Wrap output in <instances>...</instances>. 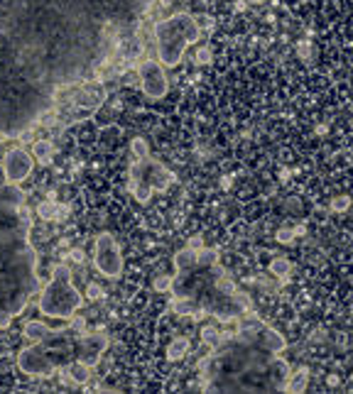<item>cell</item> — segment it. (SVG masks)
<instances>
[{"mask_svg":"<svg viewBox=\"0 0 353 394\" xmlns=\"http://www.w3.org/2000/svg\"><path fill=\"white\" fill-rule=\"evenodd\" d=\"M157 0H0V140L59 128L62 98L118 73L116 57Z\"/></svg>","mask_w":353,"mask_h":394,"instance_id":"cell-1","label":"cell"},{"mask_svg":"<svg viewBox=\"0 0 353 394\" xmlns=\"http://www.w3.org/2000/svg\"><path fill=\"white\" fill-rule=\"evenodd\" d=\"M37 260L27 194L5 179L0 164V330L25 311L32 296H39Z\"/></svg>","mask_w":353,"mask_h":394,"instance_id":"cell-2","label":"cell"},{"mask_svg":"<svg viewBox=\"0 0 353 394\" xmlns=\"http://www.w3.org/2000/svg\"><path fill=\"white\" fill-rule=\"evenodd\" d=\"M155 44H157V59L164 69L179 64L184 49L201 39V25L189 12H174L167 20H159L152 25Z\"/></svg>","mask_w":353,"mask_h":394,"instance_id":"cell-3","label":"cell"},{"mask_svg":"<svg viewBox=\"0 0 353 394\" xmlns=\"http://www.w3.org/2000/svg\"><path fill=\"white\" fill-rule=\"evenodd\" d=\"M83 296L78 294V289L71 282V267L67 262H62L52 279L42 287L39 291V314L49 316V319H62V321H71L78 309L83 306Z\"/></svg>","mask_w":353,"mask_h":394,"instance_id":"cell-4","label":"cell"},{"mask_svg":"<svg viewBox=\"0 0 353 394\" xmlns=\"http://www.w3.org/2000/svg\"><path fill=\"white\" fill-rule=\"evenodd\" d=\"M93 264L108 279H116L123 272V255H120V248H118V240H116L113 233H101L96 238V243H93Z\"/></svg>","mask_w":353,"mask_h":394,"instance_id":"cell-5","label":"cell"},{"mask_svg":"<svg viewBox=\"0 0 353 394\" xmlns=\"http://www.w3.org/2000/svg\"><path fill=\"white\" fill-rule=\"evenodd\" d=\"M138 73H140V86L142 93L147 98H164L169 91V81L164 73V66L157 59H142L138 64Z\"/></svg>","mask_w":353,"mask_h":394,"instance_id":"cell-6","label":"cell"},{"mask_svg":"<svg viewBox=\"0 0 353 394\" xmlns=\"http://www.w3.org/2000/svg\"><path fill=\"white\" fill-rule=\"evenodd\" d=\"M0 164H2L5 179H7L10 184H22V181L32 174V169H35V157H32L30 149L15 147V149H10V152L2 157Z\"/></svg>","mask_w":353,"mask_h":394,"instance_id":"cell-7","label":"cell"},{"mask_svg":"<svg viewBox=\"0 0 353 394\" xmlns=\"http://www.w3.org/2000/svg\"><path fill=\"white\" fill-rule=\"evenodd\" d=\"M17 367L30 377H52L57 372L54 362L49 360V355L37 343L32 348H25V350L17 353Z\"/></svg>","mask_w":353,"mask_h":394,"instance_id":"cell-8","label":"cell"},{"mask_svg":"<svg viewBox=\"0 0 353 394\" xmlns=\"http://www.w3.org/2000/svg\"><path fill=\"white\" fill-rule=\"evenodd\" d=\"M108 343H111L108 333H103V330H91V333L83 330V333H78V360H83L86 365L96 367L101 355L106 353Z\"/></svg>","mask_w":353,"mask_h":394,"instance_id":"cell-9","label":"cell"},{"mask_svg":"<svg viewBox=\"0 0 353 394\" xmlns=\"http://www.w3.org/2000/svg\"><path fill=\"white\" fill-rule=\"evenodd\" d=\"M91 365H86L83 360H74L69 362L67 367H62V375H64V380L74 385V387H83V385H88V380H91Z\"/></svg>","mask_w":353,"mask_h":394,"instance_id":"cell-10","label":"cell"},{"mask_svg":"<svg viewBox=\"0 0 353 394\" xmlns=\"http://www.w3.org/2000/svg\"><path fill=\"white\" fill-rule=\"evenodd\" d=\"M30 152H32L35 162H39L42 167H49L52 157H54V142L52 140H32Z\"/></svg>","mask_w":353,"mask_h":394,"instance_id":"cell-11","label":"cell"},{"mask_svg":"<svg viewBox=\"0 0 353 394\" xmlns=\"http://www.w3.org/2000/svg\"><path fill=\"white\" fill-rule=\"evenodd\" d=\"M196 260H199V252L192 250V248H184L174 255V267H177L179 274H187V272L196 269Z\"/></svg>","mask_w":353,"mask_h":394,"instance_id":"cell-12","label":"cell"},{"mask_svg":"<svg viewBox=\"0 0 353 394\" xmlns=\"http://www.w3.org/2000/svg\"><path fill=\"white\" fill-rule=\"evenodd\" d=\"M307 387H309V370L307 367H302L299 372H292L289 375V380L284 382V390L282 392H307Z\"/></svg>","mask_w":353,"mask_h":394,"instance_id":"cell-13","label":"cell"},{"mask_svg":"<svg viewBox=\"0 0 353 394\" xmlns=\"http://www.w3.org/2000/svg\"><path fill=\"white\" fill-rule=\"evenodd\" d=\"M187 353H189V338H187V335H179V338H177V340H172V345L167 348V358H169L172 362L184 360V358H187Z\"/></svg>","mask_w":353,"mask_h":394,"instance_id":"cell-14","label":"cell"},{"mask_svg":"<svg viewBox=\"0 0 353 394\" xmlns=\"http://www.w3.org/2000/svg\"><path fill=\"white\" fill-rule=\"evenodd\" d=\"M130 154H133V162H145L150 157V147L145 142V137H133L130 142Z\"/></svg>","mask_w":353,"mask_h":394,"instance_id":"cell-15","label":"cell"},{"mask_svg":"<svg viewBox=\"0 0 353 394\" xmlns=\"http://www.w3.org/2000/svg\"><path fill=\"white\" fill-rule=\"evenodd\" d=\"M223 338H226V333L216 330L213 326H204V328H201V340H204V345H209V348H218V345L223 343Z\"/></svg>","mask_w":353,"mask_h":394,"instance_id":"cell-16","label":"cell"},{"mask_svg":"<svg viewBox=\"0 0 353 394\" xmlns=\"http://www.w3.org/2000/svg\"><path fill=\"white\" fill-rule=\"evenodd\" d=\"M270 274L277 277V279L289 277V274H292V262H289L287 257H275V260L270 262Z\"/></svg>","mask_w":353,"mask_h":394,"instance_id":"cell-17","label":"cell"},{"mask_svg":"<svg viewBox=\"0 0 353 394\" xmlns=\"http://www.w3.org/2000/svg\"><path fill=\"white\" fill-rule=\"evenodd\" d=\"M218 250L213 248V250H209V248H204V250H199V260H196V267H201V269H211L213 264H218Z\"/></svg>","mask_w":353,"mask_h":394,"instance_id":"cell-18","label":"cell"},{"mask_svg":"<svg viewBox=\"0 0 353 394\" xmlns=\"http://www.w3.org/2000/svg\"><path fill=\"white\" fill-rule=\"evenodd\" d=\"M294 49H297V57H299L302 62H312V59H314V44H312L309 39H299Z\"/></svg>","mask_w":353,"mask_h":394,"instance_id":"cell-19","label":"cell"},{"mask_svg":"<svg viewBox=\"0 0 353 394\" xmlns=\"http://www.w3.org/2000/svg\"><path fill=\"white\" fill-rule=\"evenodd\" d=\"M37 215L39 218H44V220H49V218H54L57 215V203L49 198V201H42L39 206H37Z\"/></svg>","mask_w":353,"mask_h":394,"instance_id":"cell-20","label":"cell"},{"mask_svg":"<svg viewBox=\"0 0 353 394\" xmlns=\"http://www.w3.org/2000/svg\"><path fill=\"white\" fill-rule=\"evenodd\" d=\"M174 287V277L172 274H159L157 279H155V291L157 294H164V291H169Z\"/></svg>","mask_w":353,"mask_h":394,"instance_id":"cell-21","label":"cell"},{"mask_svg":"<svg viewBox=\"0 0 353 394\" xmlns=\"http://www.w3.org/2000/svg\"><path fill=\"white\" fill-rule=\"evenodd\" d=\"M351 208V196H334L331 198V211L334 213H346Z\"/></svg>","mask_w":353,"mask_h":394,"instance_id":"cell-22","label":"cell"},{"mask_svg":"<svg viewBox=\"0 0 353 394\" xmlns=\"http://www.w3.org/2000/svg\"><path fill=\"white\" fill-rule=\"evenodd\" d=\"M275 240H277V243H282V245H289V243H294V230L284 225V228H280V230L275 233Z\"/></svg>","mask_w":353,"mask_h":394,"instance_id":"cell-23","label":"cell"},{"mask_svg":"<svg viewBox=\"0 0 353 394\" xmlns=\"http://www.w3.org/2000/svg\"><path fill=\"white\" fill-rule=\"evenodd\" d=\"M211 59H213L211 47H199V49H196V54H194V62H196V64H209Z\"/></svg>","mask_w":353,"mask_h":394,"instance_id":"cell-24","label":"cell"},{"mask_svg":"<svg viewBox=\"0 0 353 394\" xmlns=\"http://www.w3.org/2000/svg\"><path fill=\"white\" fill-rule=\"evenodd\" d=\"M103 296H106L103 287H98V284H88V289H86V299H88V301H98V299H103Z\"/></svg>","mask_w":353,"mask_h":394,"instance_id":"cell-25","label":"cell"},{"mask_svg":"<svg viewBox=\"0 0 353 394\" xmlns=\"http://www.w3.org/2000/svg\"><path fill=\"white\" fill-rule=\"evenodd\" d=\"M187 248H192V250H204V238L201 235H192L189 240H187Z\"/></svg>","mask_w":353,"mask_h":394,"instance_id":"cell-26","label":"cell"},{"mask_svg":"<svg viewBox=\"0 0 353 394\" xmlns=\"http://www.w3.org/2000/svg\"><path fill=\"white\" fill-rule=\"evenodd\" d=\"M292 230H294V238H302V235H307V223H297Z\"/></svg>","mask_w":353,"mask_h":394,"instance_id":"cell-27","label":"cell"},{"mask_svg":"<svg viewBox=\"0 0 353 394\" xmlns=\"http://www.w3.org/2000/svg\"><path fill=\"white\" fill-rule=\"evenodd\" d=\"M69 260H74V262H83V252H81V250H71L69 252Z\"/></svg>","mask_w":353,"mask_h":394,"instance_id":"cell-28","label":"cell"},{"mask_svg":"<svg viewBox=\"0 0 353 394\" xmlns=\"http://www.w3.org/2000/svg\"><path fill=\"white\" fill-rule=\"evenodd\" d=\"M235 10H238V12H245V10H248V2H245V0H235Z\"/></svg>","mask_w":353,"mask_h":394,"instance_id":"cell-29","label":"cell"},{"mask_svg":"<svg viewBox=\"0 0 353 394\" xmlns=\"http://www.w3.org/2000/svg\"><path fill=\"white\" fill-rule=\"evenodd\" d=\"M314 132H316V135H326V132H329V125H324V123H321V125H316V128H314Z\"/></svg>","mask_w":353,"mask_h":394,"instance_id":"cell-30","label":"cell"},{"mask_svg":"<svg viewBox=\"0 0 353 394\" xmlns=\"http://www.w3.org/2000/svg\"><path fill=\"white\" fill-rule=\"evenodd\" d=\"M289 174H292V172H289V169L284 167L282 172H280V181H289Z\"/></svg>","mask_w":353,"mask_h":394,"instance_id":"cell-31","label":"cell"},{"mask_svg":"<svg viewBox=\"0 0 353 394\" xmlns=\"http://www.w3.org/2000/svg\"><path fill=\"white\" fill-rule=\"evenodd\" d=\"M287 208H294V211H299V201H297V198H292V201L287 203Z\"/></svg>","mask_w":353,"mask_h":394,"instance_id":"cell-32","label":"cell"},{"mask_svg":"<svg viewBox=\"0 0 353 394\" xmlns=\"http://www.w3.org/2000/svg\"><path fill=\"white\" fill-rule=\"evenodd\" d=\"M326 382H329L331 387H336V385H339V377H336V375H329V380H326Z\"/></svg>","mask_w":353,"mask_h":394,"instance_id":"cell-33","label":"cell"},{"mask_svg":"<svg viewBox=\"0 0 353 394\" xmlns=\"http://www.w3.org/2000/svg\"><path fill=\"white\" fill-rule=\"evenodd\" d=\"M221 186H223V189H231V179L223 177V179H221Z\"/></svg>","mask_w":353,"mask_h":394,"instance_id":"cell-34","label":"cell"},{"mask_svg":"<svg viewBox=\"0 0 353 394\" xmlns=\"http://www.w3.org/2000/svg\"><path fill=\"white\" fill-rule=\"evenodd\" d=\"M253 2H265V0H253Z\"/></svg>","mask_w":353,"mask_h":394,"instance_id":"cell-35","label":"cell"},{"mask_svg":"<svg viewBox=\"0 0 353 394\" xmlns=\"http://www.w3.org/2000/svg\"><path fill=\"white\" fill-rule=\"evenodd\" d=\"M351 377H353V375H351Z\"/></svg>","mask_w":353,"mask_h":394,"instance_id":"cell-36","label":"cell"}]
</instances>
